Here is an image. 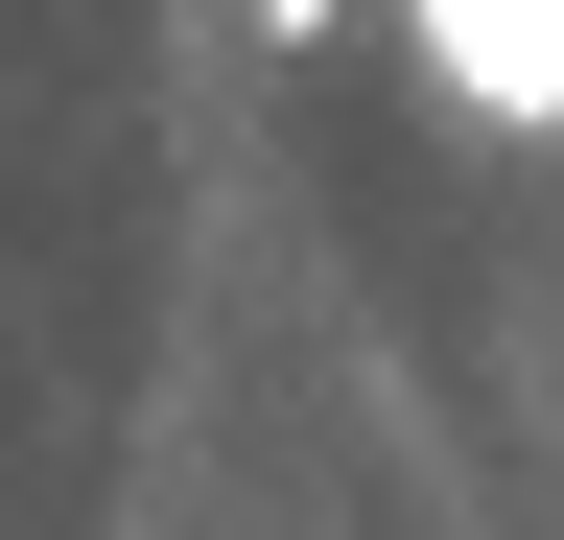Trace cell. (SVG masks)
Segmentation results:
<instances>
[{"label":"cell","mask_w":564,"mask_h":540,"mask_svg":"<svg viewBox=\"0 0 564 540\" xmlns=\"http://www.w3.org/2000/svg\"><path fill=\"white\" fill-rule=\"evenodd\" d=\"M400 47H423V71H447L470 118L564 142V0H400Z\"/></svg>","instance_id":"cell-1"},{"label":"cell","mask_w":564,"mask_h":540,"mask_svg":"<svg viewBox=\"0 0 564 540\" xmlns=\"http://www.w3.org/2000/svg\"><path fill=\"white\" fill-rule=\"evenodd\" d=\"M259 24H282V47H329V24H352V0H259Z\"/></svg>","instance_id":"cell-2"}]
</instances>
